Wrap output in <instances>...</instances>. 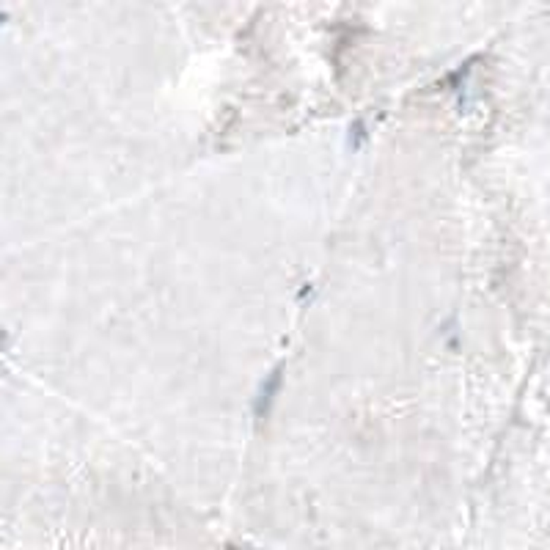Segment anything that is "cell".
<instances>
[{
  "label": "cell",
  "mask_w": 550,
  "mask_h": 550,
  "mask_svg": "<svg viewBox=\"0 0 550 550\" xmlns=\"http://www.w3.org/2000/svg\"><path fill=\"white\" fill-rule=\"evenodd\" d=\"M281 380H283V372H281V369H275L273 382L267 380V382H264V388L259 391V399H256V413H259V416H264V413L270 410V404H273V399H275V391L281 388Z\"/></svg>",
  "instance_id": "1"
}]
</instances>
